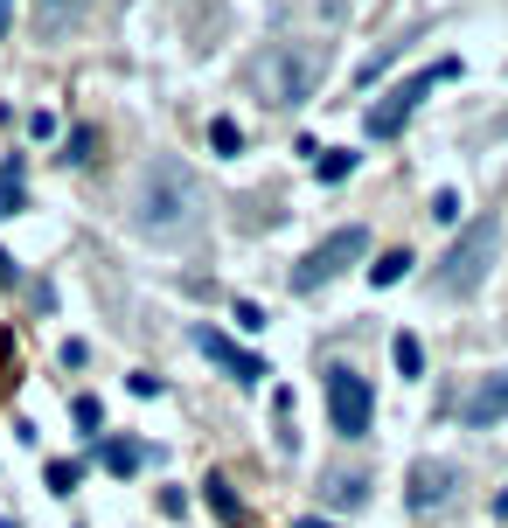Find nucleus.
I'll list each match as a JSON object with an SVG mask.
<instances>
[{"instance_id":"ddd939ff","label":"nucleus","mask_w":508,"mask_h":528,"mask_svg":"<svg viewBox=\"0 0 508 528\" xmlns=\"http://www.w3.org/2000/svg\"><path fill=\"white\" fill-rule=\"evenodd\" d=\"M105 466H112V473H140V466H147V445H140V438H105Z\"/></svg>"},{"instance_id":"4468645a","label":"nucleus","mask_w":508,"mask_h":528,"mask_svg":"<svg viewBox=\"0 0 508 528\" xmlns=\"http://www.w3.org/2000/svg\"><path fill=\"white\" fill-rule=\"evenodd\" d=\"M42 480H49V494H63V501H70V494L84 487V466H77V459H49V466H42Z\"/></svg>"},{"instance_id":"f8f14e48","label":"nucleus","mask_w":508,"mask_h":528,"mask_svg":"<svg viewBox=\"0 0 508 528\" xmlns=\"http://www.w3.org/2000/svg\"><path fill=\"white\" fill-rule=\"evenodd\" d=\"M390 362H397L404 383H418V376H425V341H418V334H397V341H390Z\"/></svg>"},{"instance_id":"1a4fd4ad","label":"nucleus","mask_w":508,"mask_h":528,"mask_svg":"<svg viewBox=\"0 0 508 528\" xmlns=\"http://www.w3.org/2000/svg\"><path fill=\"white\" fill-rule=\"evenodd\" d=\"M460 424H474V431H488V424H508V369L481 376V383L467 390V403H460Z\"/></svg>"},{"instance_id":"7ed1b4c3","label":"nucleus","mask_w":508,"mask_h":528,"mask_svg":"<svg viewBox=\"0 0 508 528\" xmlns=\"http://www.w3.org/2000/svg\"><path fill=\"white\" fill-rule=\"evenodd\" d=\"M495 251H502V216H474L460 237H453V251L439 258V292H481V278L495 271Z\"/></svg>"},{"instance_id":"39448f33","label":"nucleus","mask_w":508,"mask_h":528,"mask_svg":"<svg viewBox=\"0 0 508 528\" xmlns=\"http://www.w3.org/2000/svg\"><path fill=\"white\" fill-rule=\"evenodd\" d=\"M446 77H460V63H453V56H446V63H432V70H418L411 84L383 91V98L369 105V119H362V126H369V139H397V132H404V119L418 112V98H425L432 84H446Z\"/></svg>"},{"instance_id":"dca6fc26","label":"nucleus","mask_w":508,"mask_h":528,"mask_svg":"<svg viewBox=\"0 0 508 528\" xmlns=\"http://www.w3.org/2000/svg\"><path fill=\"white\" fill-rule=\"evenodd\" d=\"M209 146H216L223 160H237V153H244V126H237V119H209Z\"/></svg>"},{"instance_id":"aec40b11","label":"nucleus","mask_w":508,"mask_h":528,"mask_svg":"<svg viewBox=\"0 0 508 528\" xmlns=\"http://www.w3.org/2000/svg\"><path fill=\"white\" fill-rule=\"evenodd\" d=\"M237 327L258 334V327H265V306H258V299H237Z\"/></svg>"},{"instance_id":"a211bd4d","label":"nucleus","mask_w":508,"mask_h":528,"mask_svg":"<svg viewBox=\"0 0 508 528\" xmlns=\"http://www.w3.org/2000/svg\"><path fill=\"white\" fill-rule=\"evenodd\" d=\"M314 174H321V181H341V174H355V153H321V160H314Z\"/></svg>"},{"instance_id":"f03ea898","label":"nucleus","mask_w":508,"mask_h":528,"mask_svg":"<svg viewBox=\"0 0 508 528\" xmlns=\"http://www.w3.org/2000/svg\"><path fill=\"white\" fill-rule=\"evenodd\" d=\"M321 70H328V49H321V42H265V49L251 56V91H258L265 105L293 112V105H307V98L321 91Z\"/></svg>"},{"instance_id":"2eb2a0df","label":"nucleus","mask_w":508,"mask_h":528,"mask_svg":"<svg viewBox=\"0 0 508 528\" xmlns=\"http://www.w3.org/2000/svg\"><path fill=\"white\" fill-rule=\"evenodd\" d=\"M328 501H335V508H362V501H369V480H362V473H335V480H328Z\"/></svg>"},{"instance_id":"f3484780","label":"nucleus","mask_w":508,"mask_h":528,"mask_svg":"<svg viewBox=\"0 0 508 528\" xmlns=\"http://www.w3.org/2000/svg\"><path fill=\"white\" fill-rule=\"evenodd\" d=\"M404 271H411V251H383V258L369 264V285H397Z\"/></svg>"},{"instance_id":"412c9836","label":"nucleus","mask_w":508,"mask_h":528,"mask_svg":"<svg viewBox=\"0 0 508 528\" xmlns=\"http://www.w3.org/2000/svg\"><path fill=\"white\" fill-rule=\"evenodd\" d=\"M70 410H77V424H84V431H98V424H105V410H98V396H77Z\"/></svg>"},{"instance_id":"0eeeda50","label":"nucleus","mask_w":508,"mask_h":528,"mask_svg":"<svg viewBox=\"0 0 508 528\" xmlns=\"http://www.w3.org/2000/svg\"><path fill=\"white\" fill-rule=\"evenodd\" d=\"M460 494V466H446V459H418L411 473H404V508L411 515H432V508H446Z\"/></svg>"},{"instance_id":"4be33fe9","label":"nucleus","mask_w":508,"mask_h":528,"mask_svg":"<svg viewBox=\"0 0 508 528\" xmlns=\"http://www.w3.org/2000/svg\"><path fill=\"white\" fill-rule=\"evenodd\" d=\"M495 522H508V487H502V494H495Z\"/></svg>"},{"instance_id":"9d476101","label":"nucleus","mask_w":508,"mask_h":528,"mask_svg":"<svg viewBox=\"0 0 508 528\" xmlns=\"http://www.w3.org/2000/svg\"><path fill=\"white\" fill-rule=\"evenodd\" d=\"M84 7H91V0H35V14H28V21H35V35H42V42H56V35H70V28L84 21Z\"/></svg>"},{"instance_id":"6ab92c4d","label":"nucleus","mask_w":508,"mask_h":528,"mask_svg":"<svg viewBox=\"0 0 508 528\" xmlns=\"http://www.w3.org/2000/svg\"><path fill=\"white\" fill-rule=\"evenodd\" d=\"M432 216H439V223H460V195L439 188V195H432Z\"/></svg>"},{"instance_id":"6e6552de","label":"nucleus","mask_w":508,"mask_h":528,"mask_svg":"<svg viewBox=\"0 0 508 528\" xmlns=\"http://www.w3.org/2000/svg\"><path fill=\"white\" fill-rule=\"evenodd\" d=\"M195 348H202V355H209V362H216L237 390H258V383H265V362H258V355H244L237 341H223L216 327H195Z\"/></svg>"},{"instance_id":"9b49d317","label":"nucleus","mask_w":508,"mask_h":528,"mask_svg":"<svg viewBox=\"0 0 508 528\" xmlns=\"http://www.w3.org/2000/svg\"><path fill=\"white\" fill-rule=\"evenodd\" d=\"M21 202H28V174H21V153L0 167V223L7 216H21Z\"/></svg>"},{"instance_id":"f257e3e1","label":"nucleus","mask_w":508,"mask_h":528,"mask_svg":"<svg viewBox=\"0 0 508 528\" xmlns=\"http://www.w3.org/2000/svg\"><path fill=\"white\" fill-rule=\"evenodd\" d=\"M126 223L140 237H154V244H195L202 237V188L174 153L140 160V174L126 188Z\"/></svg>"},{"instance_id":"423d86ee","label":"nucleus","mask_w":508,"mask_h":528,"mask_svg":"<svg viewBox=\"0 0 508 528\" xmlns=\"http://www.w3.org/2000/svg\"><path fill=\"white\" fill-rule=\"evenodd\" d=\"M328 417H335L341 438H369V424H376V390L355 362L328 369Z\"/></svg>"},{"instance_id":"20e7f679","label":"nucleus","mask_w":508,"mask_h":528,"mask_svg":"<svg viewBox=\"0 0 508 528\" xmlns=\"http://www.w3.org/2000/svg\"><path fill=\"white\" fill-rule=\"evenodd\" d=\"M369 258V223H341V230H328L307 258L293 264V292H321V285H335L348 264Z\"/></svg>"}]
</instances>
